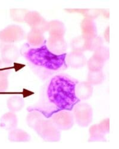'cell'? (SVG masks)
Instances as JSON below:
<instances>
[{"label":"cell","instance_id":"ffe728a7","mask_svg":"<svg viewBox=\"0 0 119 149\" xmlns=\"http://www.w3.org/2000/svg\"><path fill=\"white\" fill-rule=\"evenodd\" d=\"M104 81V74L101 70L89 71L88 75V82L92 85L101 84Z\"/></svg>","mask_w":119,"mask_h":149},{"label":"cell","instance_id":"d4e9b609","mask_svg":"<svg viewBox=\"0 0 119 149\" xmlns=\"http://www.w3.org/2000/svg\"><path fill=\"white\" fill-rule=\"evenodd\" d=\"M93 56L101 59L105 62L110 57L109 49L105 47L101 46L93 52Z\"/></svg>","mask_w":119,"mask_h":149},{"label":"cell","instance_id":"5b68a950","mask_svg":"<svg viewBox=\"0 0 119 149\" xmlns=\"http://www.w3.org/2000/svg\"><path fill=\"white\" fill-rule=\"evenodd\" d=\"M25 37V33L23 29L16 24L9 25L0 31V39L6 44L20 41Z\"/></svg>","mask_w":119,"mask_h":149},{"label":"cell","instance_id":"8992f818","mask_svg":"<svg viewBox=\"0 0 119 149\" xmlns=\"http://www.w3.org/2000/svg\"><path fill=\"white\" fill-rule=\"evenodd\" d=\"M25 23L32 30L42 33L48 31V22H47L37 11H28L25 17Z\"/></svg>","mask_w":119,"mask_h":149},{"label":"cell","instance_id":"f1b7e54d","mask_svg":"<svg viewBox=\"0 0 119 149\" xmlns=\"http://www.w3.org/2000/svg\"><path fill=\"white\" fill-rule=\"evenodd\" d=\"M8 86V76L0 74V93L5 91Z\"/></svg>","mask_w":119,"mask_h":149},{"label":"cell","instance_id":"4dcf8cb0","mask_svg":"<svg viewBox=\"0 0 119 149\" xmlns=\"http://www.w3.org/2000/svg\"><path fill=\"white\" fill-rule=\"evenodd\" d=\"M101 15L106 19H109L110 17V11L107 10L101 9Z\"/></svg>","mask_w":119,"mask_h":149},{"label":"cell","instance_id":"cb8c5ba5","mask_svg":"<svg viewBox=\"0 0 119 149\" xmlns=\"http://www.w3.org/2000/svg\"><path fill=\"white\" fill-rule=\"evenodd\" d=\"M85 42L86 40L82 36L73 38L71 41V47L72 48V51H76L82 53L85 52Z\"/></svg>","mask_w":119,"mask_h":149},{"label":"cell","instance_id":"7a4b0ae2","mask_svg":"<svg viewBox=\"0 0 119 149\" xmlns=\"http://www.w3.org/2000/svg\"><path fill=\"white\" fill-rule=\"evenodd\" d=\"M22 54L32 64L48 70L55 71L67 67L66 53L54 54L46 45L28 48Z\"/></svg>","mask_w":119,"mask_h":149},{"label":"cell","instance_id":"ac0fdd59","mask_svg":"<svg viewBox=\"0 0 119 149\" xmlns=\"http://www.w3.org/2000/svg\"><path fill=\"white\" fill-rule=\"evenodd\" d=\"M89 141H104L105 139V134L101 130L98 124L92 125L89 130Z\"/></svg>","mask_w":119,"mask_h":149},{"label":"cell","instance_id":"ba28073f","mask_svg":"<svg viewBox=\"0 0 119 149\" xmlns=\"http://www.w3.org/2000/svg\"><path fill=\"white\" fill-rule=\"evenodd\" d=\"M48 48L53 53L62 54L67 50V43L62 36H50L48 40Z\"/></svg>","mask_w":119,"mask_h":149},{"label":"cell","instance_id":"83f0119b","mask_svg":"<svg viewBox=\"0 0 119 149\" xmlns=\"http://www.w3.org/2000/svg\"><path fill=\"white\" fill-rule=\"evenodd\" d=\"M99 127L105 134L109 133L110 131V119L106 118L102 120L98 123Z\"/></svg>","mask_w":119,"mask_h":149},{"label":"cell","instance_id":"2e32d148","mask_svg":"<svg viewBox=\"0 0 119 149\" xmlns=\"http://www.w3.org/2000/svg\"><path fill=\"white\" fill-rule=\"evenodd\" d=\"M26 38L29 44L35 47H38L43 45L45 41L43 33L32 29L28 33Z\"/></svg>","mask_w":119,"mask_h":149},{"label":"cell","instance_id":"7c38bea8","mask_svg":"<svg viewBox=\"0 0 119 149\" xmlns=\"http://www.w3.org/2000/svg\"><path fill=\"white\" fill-rule=\"evenodd\" d=\"M17 125V118L13 111L7 112L2 116L0 120V127L6 130H13Z\"/></svg>","mask_w":119,"mask_h":149},{"label":"cell","instance_id":"6da1fadb","mask_svg":"<svg viewBox=\"0 0 119 149\" xmlns=\"http://www.w3.org/2000/svg\"><path fill=\"white\" fill-rule=\"evenodd\" d=\"M76 82L68 77L57 75L48 86V98L59 110L70 111L80 102L76 94Z\"/></svg>","mask_w":119,"mask_h":149},{"label":"cell","instance_id":"8fae6325","mask_svg":"<svg viewBox=\"0 0 119 149\" xmlns=\"http://www.w3.org/2000/svg\"><path fill=\"white\" fill-rule=\"evenodd\" d=\"M19 56L18 49L14 45L7 44L1 49L2 59L9 63H15V61L17 60Z\"/></svg>","mask_w":119,"mask_h":149},{"label":"cell","instance_id":"f546056e","mask_svg":"<svg viewBox=\"0 0 119 149\" xmlns=\"http://www.w3.org/2000/svg\"><path fill=\"white\" fill-rule=\"evenodd\" d=\"M104 37L106 42H110V26H107L104 32Z\"/></svg>","mask_w":119,"mask_h":149},{"label":"cell","instance_id":"603a6c76","mask_svg":"<svg viewBox=\"0 0 119 149\" xmlns=\"http://www.w3.org/2000/svg\"><path fill=\"white\" fill-rule=\"evenodd\" d=\"M104 63L105 61L92 55L87 61V66L89 71L101 70L102 69Z\"/></svg>","mask_w":119,"mask_h":149},{"label":"cell","instance_id":"3957f363","mask_svg":"<svg viewBox=\"0 0 119 149\" xmlns=\"http://www.w3.org/2000/svg\"><path fill=\"white\" fill-rule=\"evenodd\" d=\"M44 140L48 142H57L61 139L59 130L55 126L51 120L42 119L33 128Z\"/></svg>","mask_w":119,"mask_h":149},{"label":"cell","instance_id":"277c9868","mask_svg":"<svg viewBox=\"0 0 119 149\" xmlns=\"http://www.w3.org/2000/svg\"><path fill=\"white\" fill-rule=\"evenodd\" d=\"M73 119L77 125L86 127L92 120V109L87 103H77L73 107Z\"/></svg>","mask_w":119,"mask_h":149},{"label":"cell","instance_id":"52a82bcc","mask_svg":"<svg viewBox=\"0 0 119 149\" xmlns=\"http://www.w3.org/2000/svg\"><path fill=\"white\" fill-rule=\"evenodd\" d=\"M51 120L59 130L63 131L69 130L74 123L73 114L67 111H58L53 115Z\"/></svg>","mask_w":119,"mask_h":149},{"label":"cell","instance_id":"9a60e30c","mask_svg":"<svg viewBox=\"0 0 119 149\" xmlns=\"http://www.w3.org/2000/svg\"><path fill=\"white\" fill-rule=\"evenodd\" d=\"M48 32L50 36H64L66 30L63 22L59 20H51L48 22Z\"/></svg>","mask_w":119,"mask_h":149},{"label":"cell","instance_id":"5bb4252c","mask_svg":"<svg viewBox=\"0 0 119 149\" xmlns=\"http://www.w3.org/2000/svg\"><path fill=\"white\" fill-rule=\"evenodd\" d=\"M8 140L13 142H27L30 140V136L22 130L14 129L9 132Z\"/></svg>","mask_w":119,"mask_h":149},{"label":"cell","instance_id":"7402d4cb","mask_svg":"<svg viewBox=\"0 0 119 149\" xmlns=\"http://www.w3.org/2000/svg\"><path fill=\"white\" fill-rule=\"evenodd\" d=\"M86 40L85 50L94 52L95 49H97L101 46H102L103 41L100 36H97L92 39Z\"/></svg>","mask_w":119,"mask_h":149},{"label":"cell","instance_id":"484cf974","mask_svg":"<svg viewBox=\"0 0 119 149\" xmlns=\"http://www.w3.org/2000/svg\"><path fill=\"white\" fill-rule=\"evenodd\" d=\"M42 119H43V118L40 113L38 112H32L28 115L26 118V121L28 125L30 128H34L36 124Z\"/></svg>","mask_w":119,"mask_h":149},{"label":"cell","instance_id":"4fadbf2b","mask_svg":"<svg viewBox=\"0 0 119 149\" xmlns=\"http://www.w3.org/2000/svg\"><path fill=\"white\" fill-rule=\"evenodd\" d=\"M92 85L88 81L82 82L76 86V94L80 100H87L92 96Z\"/></svg>","mask_w":119,"mask_h":149},{"label":"cell","instance_id":"44dd1931","mask_svg":"<svg viewBox=\"0 0 119 149\" xmlns=\"http://www.w3.org/2000/svg\"><path fill=\"white\" fill-rule=\"evenodd\" d=\"M28 11L26 9H11L10 10V17L15 22L24 23L25 22V17Z\"/></svg>","mask_w":119,"mask_h":149},{"label":"cell","instance_id":"4316f807","mask_svg":"<svg viewBox=\"0 0 119 149\" xmlns=\"http://www.w3.org/2000/svg\"><path fill=\"white\" fill-rule=\"evenodd\" d=\"M13 69H15V63L13 66L12 63H9V62L6 61L2 58L0 59V74L8 76L10 71Z\"/></svg>","mask_w":119,"mask_h":149},{"label":"cell","instance_id":"30bf717a","mask_svg":"<svg viewBox=\"0 0 119 149\" xmlns=\"http://www.w3.org/2000/svg\"><path fill=\"white\" fill-rule=\"evenodd\" d=\"M67 60L70 66L74 69L82 68L86 63V58L83 53L76 51H71L67 56Z\"/></svg>","mask_w":119,"mask_h":149},{"label":"cell","instance_id":"9c48e42d","mask_svg":"<svg viewBox=\"0 0 119 149\" xmlns=\"http://www.w3.org/2000/svg\"><path fill=\"white\" fill-rule=\"evenodd\" d=\"M82 36L85 39H92L97 36V28L93 20L89 18L84 17L80 23Z\"/></svg>","mask_w":119,"mask_h":149},{"label":"cell","instance_id":"d6986e66","mask_svg":"<svg viewBox=\"0 0 119 149\" xmlns=\"http://www.w3.org/2000/svg\"><path fill=\"white\" fill-rule=\"evenodd\" d=\"M7 107L11 111H18L21 110L25 105L23 98L19 96H13L9 98L7 100Z\"/></svg>","mask_w":119,"mask_h":149},{"label":"cell","instance_id":"1f68e13d","mask_svg":"<svg viewBox=\"0 0 119 149\" xmlns=\"http://www.w3.org/2000/svg\"><path fill=\"white\" fill-rule=\"evenodd\" d=\"M5 45H6V44L1 39H0V49H1V50Z\"/></svg>","mask_w":119,"mask_h":149},{"label":"cell","instance_id":"e0dca14e","mask_svg":"<svg viewBox=\"0 0 119 149\" xmlns=\"http://www.w3.org/2000/svg\"><path fill=\"white\" fill-rule=\"evenodd\" d=\"M68 13H77L92 20L101 15V9H66Z\"/></svg>","mask_w":119,"mask_h":149}]
</instances>
